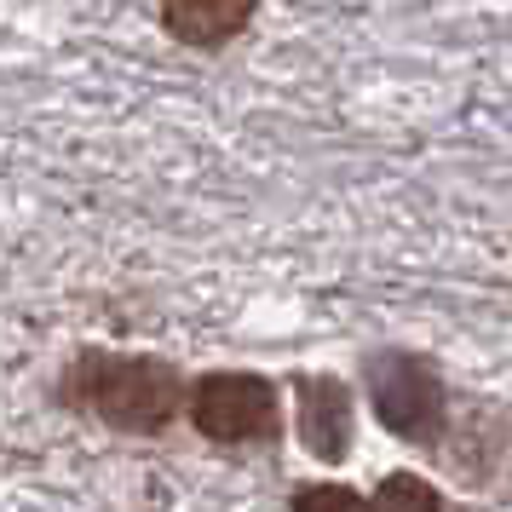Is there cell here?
<instances>
[{"instance_id":"cell-1","label":"cell","mask_w":512,"mask_h":512,"mask_svg":"<svg viewBox=\"0 0 512 512\" xmlns=\"http://www.w3.org/2000/svg\"><path fill=\"white\" fill-rule=\"evenodd\" d=\"M52 397L116 438H162L179 415H190V380L156 351L81 346L64 363Z\"/></svg>"},{"instance_id":"cell-2","label":"cell","mask_w":512,"mask_h":512,"mask_svg":"<svg viewBox=\"0 0 512 512\" xmlns=\"http://www.w3.org/2000/svg\"><path fill=\"white\" fill-rule=\"evenodd\" d=\"M363 397H369V415L392 432L397 443H409L420 455H449L455 438V392L443 369L426 351L409 346H380L363 357Z\"/></svg>"},{"instance_id":"cell-3","label":"cell","mask_w":512,"mask_h":512,"mask_svg":"<svg viewBox=\"0 0 512 512\" xmlns=\"http://www.w3.org/2000/svg\"><path fill=\"white\" fill-rule=\"evenodd\" d=\"M190 432L213 449H277L282 386L259 369H208L190 380Z\"/></svg>"},{"instance_id":"cell-4","label":"cell","mask_w":512,"mask_h":512,"mask_svg":"<svg viewBox=\"0 0 512 512\" xmlns=\"http://www.w3.org/2000/svg\"><path fill=\"white\" fill-rule=\"evenodd\" d=\"M294 426H300L305 455L323 466L351 461L357 443V392L340 374H294Z\"/></svg>"},{"instance_id":"cell-5","label":"cell","mask_w":512,"mask_h":512,"mask_svg":"<svg viewBox=\"0 0 512 512\" xmlns=\"http://www.w3.org/2000/svg\"><path fill=\"white\" fill-rule=\"evenodd\" d=\"M259 18V0H162L156 24L167 41H179L190 52H219L242 41Z\"/></svg>"},{"instance_id":"cell-6","label":"cell","mask_w":512,"mask_h":512,"mask_svg":"<svg viewBox=\"0 0 512 512\" xmlns=\"http://www.w3.org/2000/svg\"><path fill=\"white\" fill-rule=\"evenodd\" d=\"M501 449H507V420L489 415V409H466L455 420V438H449V455L443 461L455 466L466 484H484L489 472L501 466Z\"/></svg>"},{"instance_id":"cell-7","label":"cell","mask_w":512,"mask_h":512,"mask_svg":"<svg viewBox=\"0 0 512 512\" xmlns=\"http://www.w3.org/2000/svg\"><path fill=\"white\" fill-rule=\"evenodd\" d=\"M369 495L380 512H443V489L420 472H386Z\"/></svg>"},{"instance_id":"cell-8","label":"cell","mask_w":512,"mask_h":512,"mask_svg":"<svg viewBox=\"0 0 512 512\" xmlns=\"http://www.w3.org/2000/svg\"><path fill=\"white\" fill-rule=\"evenodd\" d=\"M288 512H380V507H374V495L328 478V484H294L288 489Z\"/></svg>"}]
</instances>
